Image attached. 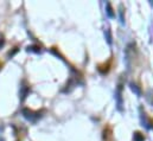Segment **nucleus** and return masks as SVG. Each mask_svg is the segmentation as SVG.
I'll return each instance as SVG.
<instances>
[{"instance_id": "f03ea898", "label": "nucleus", "mask_w": 153, "mask_h": 141, "mask_svg": "<svg viewBox=\"0 0 153 141\" xmlns=\"http://www.w3.org/2000/svg\"><path fill=\"white\" fill-rule=\"evenodd\" d=\"M112 134H113V129L111 126H106L105 129H103V139L106 141H108L109 139H112Z\"/></svg>"}, {"instance_id": "20e7f679", "label": "nucleus", "mask_w": 153, "mask_h": 141, "mask_svg": "<svg viewBox=\"0 0 153 141\" xmlns=\"http://www.w3.org/2000/svg\"><path fill=\"white\" fill-rule=\"evenodd\" d=\"M4 44H5V38H4V36L1 35L0 36V47H1Z\"/></svg>"}, {"instance_id": "7ed1b4c3", "label": "nucleus", "mask_w": 153, "mask_h": 141, "mask_svg": "<svg viewBox=\"0 0 153 141\" xmlns=\"http://www.w3.org/2000/svg\"><path fill=\"white\" fill-rule=\"evenodd\" d=\"M133 139H134V141H144L145 140V135L141 132H135Z\"/></svg>"}, {"instance_id": "39448f33", "label": "nucleus", "mask_w": 153, "mask_h": 141, "mask_svg": "<svg viewBox=\"0 0 153 141\" xmlns=\"http://www.w3.org/2000/svg\"><path fill=\"white\" fill-rule=\"evenodd\" d=\"M2 67H4V62H2L1 59H0V70L2 69Z\"/></svg>"}, {"instance_id": "f257e3e1", "label": "nucleus", "mask_w": 153, "mask_h": 141, "mask_svg": "<svg viewBox=\"0 0 153 141\" xmlns=\"http://www.w3.org/2000/svg\"><path fill=\"white\" fill-rule=\"evenodd\" d=\"M113 68V56H111L106 62H103V63H100V64H97L96 65V69L97 71L100 72V73H102V75H106V73H108L111 69Z\"/></svg>"}]
</instances>
